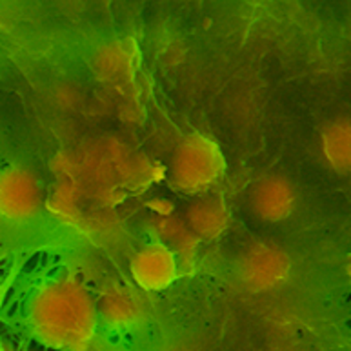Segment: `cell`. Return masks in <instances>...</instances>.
Wrapping results in <instances>:
<instances>
[{
  "label": "cell",
  "mask_w": 351,
  "mask_h": 351,
  "mask_svg": "<svg viewBox=\"0 0 351 351\" xmlns=\"http://www.w3.org/2000/svg\"><path fill=\"white\" fill-rule=\"evenodd\" d=\"M26 324L49 350L88 351L100 328L95 295L71 273L47 278L27 299Z\"/></svg>",
  "instance_id": "1"
},
{
  "label": "cell",
  "mask_w": 351,
  "mask_h": 351,
  "mask_svg": "<svg viewBox=\"0 0 351 351\" xmlns=\"http://www.w3.org/2000/svg\"><path fill=\"white\" fill-rule=\"evenodd\" d=\"M228 162L222 146L202 132L189 133L171 155L169 178L177 191L189 197L210 193L224 178Z\"/></svg>",
  "instance_id": "2"
},
{
  "label": "cell",
  "mask_w": 351,
  "mask_h": 351,
  "mask_svg": "<svg viewBox=\"0 0 351 351\" xmlns=\"http://www.w3.org/2000/svg\"><path fill=\"white\" fill-rule=\"evenodd\" d=\"M237 275L252 293H271L289 282L293 258L278 242L253 241L239 255Z\"/></svg>",
  "instance_id": "3"
},
{
  "label": "cell",
  "mask_w": 351,
  "mask_h": 351,
  "mask_svg": "<svg viewBox=\"0 0 351 351\" xmlns=\"http://www.w3.org/2000/svg\"><path fill=\"white\" fill-rule=\"evenodd\" d=\"M47 195L35 171L22 164H13L0 171V220L24 224L37 219L46 210Z\"/></svg>",
  "instance_id": "4"
},
{
  "label": "cell",
  "mask_w": 351,
  "mask_h": 351,
  "mask_svg": "<svg viewBox=\"0 0 351 351\" xmlns=\"http://www.w3.org/2000/svg\"><path fill=\"white\" fill-rule=\"evenodd\" d=\"M180 269L182 263L177 253L157 239L142 244L128 266L132 282L142 293H162L169 289L180 277Z\"/></svg>",
  "instance_id": "5"
},
{
  "label": "cell",
  "mask_w": 351,
  "mask_h": 351,
  "mask_svg": "<svg viewBox=\"0 0 351 351\" xmlns=\"http://www.w3.org/2000/svg\"><path fill=\"white\" fill-rule=\"evenodd\" d=\"M297 189L289 178L282 175H267L255 182L250 193V208L253 215L266 224H280L297 210Z\"/></svg>",
  "instance_id": "6"
},
{
  "label": "cell",
  "mask_w": 351,
  "mask_h": 351,
  "mask_svg": "<svg viewBox=\"0 0 351 351\" xmlns=\"http://www.w3.org/2000/svg\"><path fill=\"white\" fill-rule=\"evenodd\" d=\"M99 322L110 330H133L146 319L141 295L122 284H108L95 295Z\"/></svg>",
  "instance_id": "7"
},
{
  "label": "cell",
  "mask_w": 351,
  "mask_h": 351,
  "mask_svg": "<svg viewBox=\"0 0 351 351\" xmlns=\"http://www.w3.org/2000/svg\"><path fill=\"white\" fill-rule=\"evenodd\" d=\"M184 222L199 242H215L228 233L231 211L226 200L217 195H200L186 208Z\"/></svg>",
  "instance_id": "8"
},
{
  "label": "cell",
  "mask_w": 351,
  "mask_h": 351,
  "mask_svg": "<svg viewBox=\"0 0 351 351\" xmlns=\"http://www.w3.org/2000/svg\"><path fill=\"white\" fill-rule=\"evenodd\" d=\"M320 152L331 169L346 175L351 169V124L342 117L331 121L320 133Z\"/></svg>",
  "instance_id": "9"
},
{
  "label": "cell",
  "mask_w": 351,
  "mask_h": 351,
  "mask_svg": "<svg viewBox=\"0 0 351 351\" xmlns=\"http://www.w3.org/2000/svg\"><path fill=\"white\" fill-rule=\"evenodd\" d=\"M153 231L155 239L164 242L166 246L171 247L180 258V263L193 261V257L199 252L200 242L195 239V235L189 231L182 217L169 215V213H158L153 217Z\"/></svg>",
  "instance_id": "10"
},
{
  "label": "cell",
  "mask_w": 351,
  "mask_h": 351,
  "mask_svg": "<svg viewBox=\"0 0 351 351\" xmlns=\"http://www.w3.org/2000/svg\"><path fill=\"white\" fill-rule=\"evenodd\" d=\"M99 66L106 75H110V79H121V75L130 71L132 57H128V53L121 46H113L104 51Z\"/></svg>",
  "instance_id": "11"
},
{
  "label": "cell",
  "mask_w": 351,
  "mask_h": 351,
  "mask_svg": "<svg viewBox=\"0 0 351 351\" xmlns=\"http://www.w3.org/2000/svg\"><path fill=\"white\" fill-rule=\"evenodd\" d=\"M164 351H197V350H191V348H169V350H164Z\"/></svg>",
  "instance_id": "12"
},
{
  "label": "cell",
  "mask_w": 351,
  "mask_h": 351,
  "mask_svg": "<svg viewBox=\"0 0 351 351\" xmlns=\"http://www.w3.org/2000/svg\"><path fill=\"white\" fill-rule=\"evenodd\" d=\"M0 351H4V350H2V348H0Z\"/></svg>",
  "instance_id": "13"
}]
</instances>
